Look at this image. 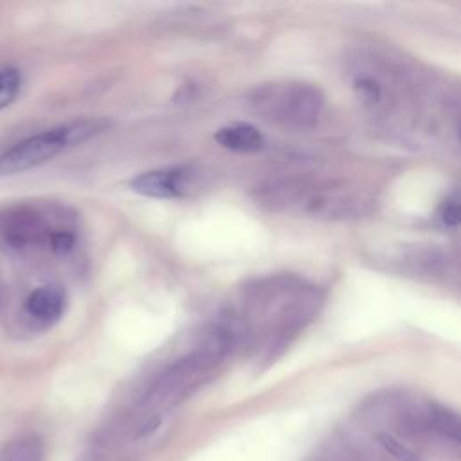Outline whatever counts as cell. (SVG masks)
<instances>
[{
    "label": "cell",
    "mask_w": 461,
    "mask_h": 461,
    "mask_svg": "<svg viewBox=\"0 0 461 461\" xmlns=\"http://www.w3.org/2000/svg\"><path fill=\"white\" fill-rule=\"evenodd\" d=\"M439 220L445 227H456L459 224V202L457 195L448 197L439 208Z\"/></svg>",
    "instance_id": "11"
},
{
    "label": "cell",
    "mask_w": 461,
    "mask_h": 461,
    "mask_svg": "<svg viewBox=\"0 0 461 461\" xmlns=\"http://www.w3.org/2000/svg\"><path fill=\"white\" fill-rule=\"evenodd\" d=\"M249 107L265 121L285 129L314 127L324 109L321 89L303 82H272L256 87L249 98Z\"/></svg>",
    "instance_id": "3"
},
{
    "label": "cell",
    "mask_w": 461,
    "mask_h": 461,
    "mask_svg": "<svg viewBox=\"0 0 461 461\" xmlns=\"http://www.w3.org/2000/svg\"><path fill=\"white\" fill-rule=\"evenodd\" d=\"M75 235L67 229H60V231H53V235L49 236V244H51V249L57 253V254H67L73 251L75 247Z\"/></svg>",
    "instance_id": "12"
},
{
    "label": "cell",
    "mask_w": 461,
    "mask_h": 461,
    "mask_svg": "<svg viewBox=\"0 0 461 461\" xmlns=\"http://www.w3.org/2000/svg\"><path fill=\"white\" fill-rule=\"evenodd\" d=\"M317 305L319 299L312 287L294 278L278 276L249 290L245 321L253 324V333L270 339L269 348L274 350L287 344L290 335L312 319Z\"/></svg>",
    "instance_id": "2"
},
{
    "label": "cell",
    "mask_w": 461,
    "mask_h": 461,
    "mask_svg": "<svg viewBox=\"0 0 461 461\" xmlns=\"http://www.w3.org/2000/svg\"><path fill=\"white\" fill-rule=\"evenodd\" d=\"M254 199L267 211L317 220L360 218L371 204L357 186L314 179L267 181L254 190Z\"/></svg>",
    "instance_id": "1"
},
{
    "label": "cell",
    "mask_w": 461,
    "mask_h": 461,
    "mask_svg": "<svg viewBox=\"0 0 461 461\" xmlns=\"http://www.w3.org/2000/svg\"><path fill=\"white\" fill-rule=\"evenodd\" d=\"M0 461H44V447L39 438H22L0 452Z\"/></svg>",
    "instance_id": "9"
},
{
    "label": "cell",
    "mask_w": 461,
    "mask_h": 461,
    "mask_svg": "<svg viewBox=\"0 0 461 461\" xmlns=\"http://www.w3.org/2000/svg\"><path fill=\"white\" fill-rule=\"evenodd\" d=\"M191 186V173L186 168H161L137 175L132 191L150 199H181Z\"/></svg>",
    "instance_id": "5"
},
{
    "label": "cell",
    "mask_w": 461,
    "mask_h": 461,
    "mask_svg": "<svg viewBox=\"0 0 461 461\" xmlns=\"http://www.w3.org/2000/svg\"><path fill=\"white\" fill-rule=\"evenodd\" d=\"M67 308V294L58 285H46L33 290L26 301L28 314L44 324L57 323Z\"/></svg>",
    "instance_id": "7"
},
{
    "label": "cell",
    "mask_w": 461,
    "mask_h": 461,
    "mask_svg": "<svg viewBox=\"0 0 461 461\" xmlns=\"http://www.w3.org/2000/svg\"><path fill=\"white\" fill-rule=\"evenodd\" d=\"M22 85V76L17 69H3L0 71V112L8 109L19 96Z\"/></svg>",
    "instance_id": "10"
},
{
    "label": "cell",
    "mask_w": 461,
    "mask_h": 461,
    "mask_svg": "<svg viewBox=\"0 0 461 461\" xmlns=\"http://www.w3.org/2000/svg\"><path fill=\"white\" fill-rule=\"evenodd\" d=\"M215 141L231 152L238 154H254L260 152L265 146V137L263 134L247 123H236L229 127H222L215 134Z\"/></svg>",
    "instance_id": "8"
},
{
    "label": "cell",
    "mask_w": 461,
    "mask_h": 461,
    "mask_svg": "<svg viewBox=\"0 0 461 461\" xmlns=\"http://www.w3.org/2000/svg\"><path fill=\"white\" fill-rule=\"evenodd\" d=\"M109 127L107 120H78L31 136L0 155V173L15 175L49 163L64 150L82 145Z\"/></svg>",
    "instance_id": "4"
},
{
    "label": "cell",
    "mask_w": 461,
    "mask_h": 461,
    "mask_svg": "<svg viewBox=\"0 0 461 461\" xmlns=\"http://www.w3.org/2000/svg\"><path fill=\"white\" fill-rule=\"evenodd\" d=\"M44 233L46 229L40 217L30 208L10 211L3 222V235L6 242L15 249H22L39 242Z\"/></svg>",
    "instance_id": "6"
}]
</instances>
